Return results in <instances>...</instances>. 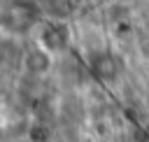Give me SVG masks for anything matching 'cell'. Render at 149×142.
Wrapping results in <instances>:
<instances>
[{
  "label": "cell",
  "mask_w": 149,
  "mask_h": 142,
  "mask_svg": "<svg viewBox=\"0 0 149 142\" xmlns=\"http://www.w3.org/2000/svg\"><path fill=\"white\" fill-rule=\"evenodd\" d=\"M65 40H68V35H65L63 28H51V30L44 33V42H47L49 49H61L65 44Z\"/></svg>",
  "instance_id": "6da1fadb"
}]
</instances>
